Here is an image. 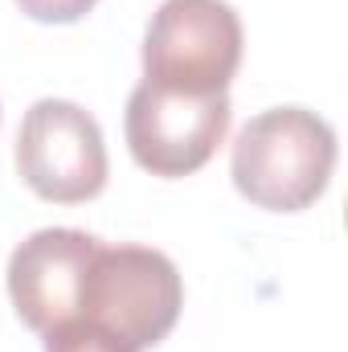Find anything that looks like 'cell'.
<instances>
[{
  "mask_svg": "<svg viewBox=\"0 0 348 352\" xmlns=\"http://www.w3.org/2000/svg\"><path fill=\"white\" fill-rule=\"evenodd\" d=\"M242 66V21L226 0H164L144 33V82L226 94Z\"/></svg>",
  "mask_w": 348,
  "mask_h": 352,
  "instance_id": "obj_3",
  "label": "cell"
},
{
  "mask_svg": "<svg viewBox=\"0 0 348 352\" xmlns=\"http://www.w3.org/2000/svg\"><path fill=\"white\" fill-rule=\"evenodd\" d=\"M98 238L87 230L50 226L29 234L8 258V299L33 332H50L78 316L83 274Z\"/></svg>",
  "mask_w": 348,
  "mask_h": 352,
  "instance_id": "obj_6",
  "label": "cell"
},
{
  "mask_svg": "<svg viewBox=\"0 0 348 352\" xmlns=\"http://www.w3.org/2000/svg\"><path fill=\"white\" fill-rule=\"evenodd\" d=\"M336 168V131L307 107H270L254 115L230 152L234 188L270 213L316 205Z\"/></svg>",
  "mask_w": 348,
  "mask_h": 352,
  "instance_id": "obj_1",
  "label": "cell"
},
{
  "mask_svg": "<svg viewBox=\"0 0 348 352\" xmlns=\"http://www.w3.org/2000/svg\"><path fill=\"white\" fill-rule=\"evenodd\" d=\"M98 0H17V8L41 25H74L83 21Z\"/></svg>",
  "mask_w": 348,
  "mask_h": 352,
  "instance_id": "obj_8",
  "label": "cell"
},
{
  "mask_svg": "<svg viewBox=\"0 0 348 352\" xmlns=\"http://www.w3.org/2000/svg\"><path fill=\"white\" fill-rule=\"evenodd\" d=\"M230 94H176L140 82L127 98L123 135L131 160L152 176H193L213 160L230 131Z\"/></svg>",
  "mask_w": 348,
  "mask_h": 352,
  "instance_id": "obj_5",
  "label": "cell"
},
{
  "mask_svg": "<svg viewBox=\"0 0 348 352\" xmlns=\"http://www.w3.org/2000/svg\"><path fill=\"white\" fill-rule=\"evenodd\" d=\"M17 173L54 205H83L107 184L102 127L70 98H37L17 131Z\"/></svg>",
  "mask_w": 348,
  "mask_h": 352,
  "instance_id": "obj_4",
  "label": "cell"
},
{
  "mask_svg": "<svg viewBox=\"0 0 348 352\" xmlns=\"http://www.w3.org/2000/svg\"><path fill=\"white\" fill-rule=\"evenodd\" d=\"M45 352H135V349H127L119 336L102 332L98 324L74 316V320H66V324L45 332Z\"/></svg>",
  "mask_w": 348,
  "mask_h": 352,
  "instance_id": "obj_7",
  "label": "cell"
},
{
  "mask_svg": "<svg viewBox=\"0 0 348 352\" xmlns=\"http://www.w3.org/2000/svg\"><path fill=\"white\" fill-rule=\"evenodd\" d=\"M184 283L168 254L152 246H94L78 291V316L127 349H156L180 320Z\"/></svg>",
  "mask_w": 348,
  "mask_h": 352,
  "instance_id": "obj_2",
  "label": "cell"
}]
</instances>
